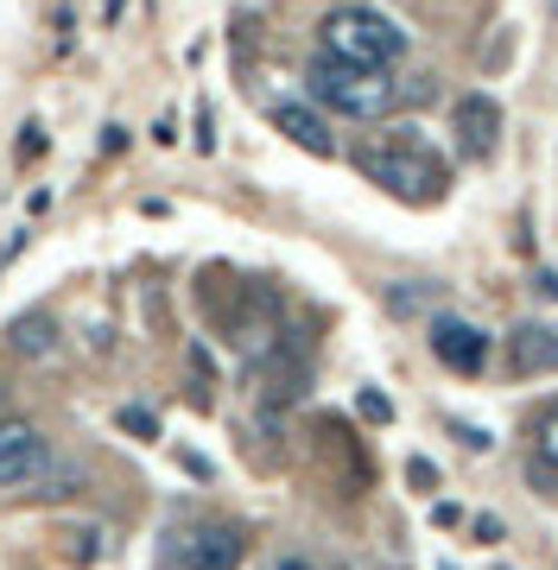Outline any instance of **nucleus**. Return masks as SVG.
Returning <instances> with one entry per match:
<instances>
[{
	"mask_svg": "<svg viewBox=\"0 0 558 570\" xmlns=\"http://www.w3.org/2000/svg\"><path fill=\"white\" fill-rule=\"evenodd\" d=\"M355 406H362V419H374V425H388V419H393V406L381 400V393H369V387H362V400H355Z\"/></svg>",
	"mask_w": 558,
	"mask_h": 570,
	"instance_id": "14",
	"label": "nucleus"
},
{
	"mask_svg": "<svg viewBox=\"0 0 558 570\" xmlns=\"http://www.w3.org/2000/svg\"><path fill=\"white\" fill-rule=\"evenodd\" d=\"M317 39H324V58L355 63V70H388V63L407 58V32L374 7H336L331 20L317 26Z\"/></svg>",
	"mask_w": 558,
	"mask_h": 570,
	"instance_id": "1",
	"label": "nucleus"
},
{
	"mask_svg": "<svg viewBox=\"0 0 558 570\" xmlns=\"http://www.w3.org/2000/svg\"><path fill=\"white\" fill-rule=\"evenodd\" d=\"M280 570H311V564H298V558H286V564H280Z\"/></svg>",
	"mask_w": 558,
	"mask_h": 570,
	"instance_id": "15",
	"label": "nucleus"
},
{
	"mask_svg": "<svg viewBox=\"0 0 558 570\" xmlns=\"http://www.w3.org/2000/svg\"><path fill=\"white\" fill-rule=\"evenodd\" d=\"M305 89L311 102L336 108V115H350V121H381L400 96V82L388 70H355V63H336V58H317L305 70Z\"/></svg>",
	"mask_w": 558,
	"mask_h": 570,
	"instance_id": "2",
	"label": "nucleus"
},
{
	"mask_svg": "<svg viewBox=\"0 0 558 570\" xmlns=\"http://www.w3.org/2000/svg\"><path fill=\"white\" fill-rule=\"evenodd\" d=\"M45 463H51L45 431L26 425V419H7V425H0V489H26V482H39Z\"/></svg>",
	"mask_w": 558,
	"mask_h": 570,
	"instance_id": "6",
	"label": "nucleus"
},
{
	"mask_svg": "<svg viewBox=\"0 0 558 570\" xmlns=\"http://www.w3.org/2000/svg\"><path fill=\"white\" fill-rule=\"evenodd\" d=\"M388 305L400 311V317H407V311H419V305H425V285H413V292H407V285H393V292H388Z\"/></svg>",
	"mask_w": 558,
	"mask_h": 570,
	"instance_id": "13",
	"label": "nucleus"
},
{
	"mask_svg": "<svg viewBox=\"0 0 558 570\" xmlns=\"http://www.w3.org/2000/svg\"><path fill=\"white\" fill-rule=\"evenodd\" d=\"M7 343L20 348V355H39V362H51V355H58V324H51L45 311H26V317H13Z\"/></svg>",
	"mask_w": 558,
	"mask_h": 570,
	"instance_id": "10",
	"label": "nucleus"
},
{
	"mask_svg": "<svg viewBox=\"0 0 558 570\" xmlns=\"http://www.w3.org/2000/svg\"><path fill=\"white\" fill-rule=\"evenodd\" d=\"M242 558H248V539L223 520H197L166 539V570H242Z\"/></svg>",
	"mask_w": 558,
	"mask_h": 570,
	"instance_id": "4",
	"label": "nucleus"
},
{
	"mask_svg": "<svg viewBox=\"0 0 558 570\" xmlns=\"http://www.w3.org/2000/svg\"><path fill=\"white\" fill-rule=\"evenodd\" d=\"M533 456L546 469H558V406L539 412V425H533Z\"/></svg>",
	"mask_w": 558,
	"mask_h": 570,
	"instance_id": "11",
	"label": "nucleus"
},
{
	"mask_svg": "<svg viewBox=\"0 0 558 570\" xmlns=\"http://www.w3.org/2000/svg\"><path fill=\"white\" fill-rule=\"evenodd\" d=\"M355 171L374 178L381 190H393V197H407V204H432L438 190H444V165H438L419 140L362 146V153H355Z\"/></svg>",
	"mask_w": 558,
	"mask_h": 570,
	"instance_id": "3",
	"label": "nucleus"
},
{
	"mask_svg": "<svg viewBox=\"0 0 558 570\" xmlns=\"http://www.w3.org/2000/svg\"><path fill=\"white\" fill-rule=\"evenodd\" d=\"M508 374L515 381H539V374H558V324H527L508 330Z\"/></svg>",
	"mask_w": 558,
	"mask_h": 570,
	"instance_id": "8",
	"label": "nucleus"
},
{
	"mask_svg": "<svg viewBox=\"0 0 558 570\" xmlns=\"http://www.w3.org/2000/svg\"><path fill=\"white\" fill-rule=\"evenodd\" d=\"M273 127H280L292 146H305L311 159H331V153H336V140H331V127H324V115H311L305 102H273Z\"/></svg>",
	"mask_w": 558,
	"mask_h": 570,
	"instance_id": "9",
	"label": "nucleus"
},
{
	"mask_svg": "<svg viewBox=\"0 0 558 570\" xmlns=\"http://www.w3.org/2000/svg\"><path fill=\"white\" fill-rule=\"evenodd\" d=\"M451 127H457V153H463V159H496V146H501V102H496V96H482V89H470V96H457Z\"/></svg>",
	"mask_w": 558,
	"mask_h": 570,
	"instance_id": "7",
	"label": "nucleus"
},
{
	"mask_svg": "<svg viewBox=\"0 0 558 570\" xmlns=\"http://www.w3.org/2000/svg\"><path fill=\"white\" fill-rule=\"evenodd\" d=\"M425 343H432V355L451 374H482L489 367V330L482 324H470V317H432V330H425Z\"/></svg>",
	"mask_w": 558,
	"mask_h": 570,
	"instance_id": "5",
	"label": "nucleus"
},
{
	"mask_svg": "<svg viewBox=\"0 0 558 570\" xmlns=\"http://www.w3.org/2000/svg\"><path fill=\"white\" fill-rule=\"evenodd\" d=\"M121 431H134V438H159V419L140 406H121Z\"/></svg>",
	"mask_w": 558,
	"mask_h": 570,
	"instance_id": "12",
	"label": "nucleus"
}]
</instances>
